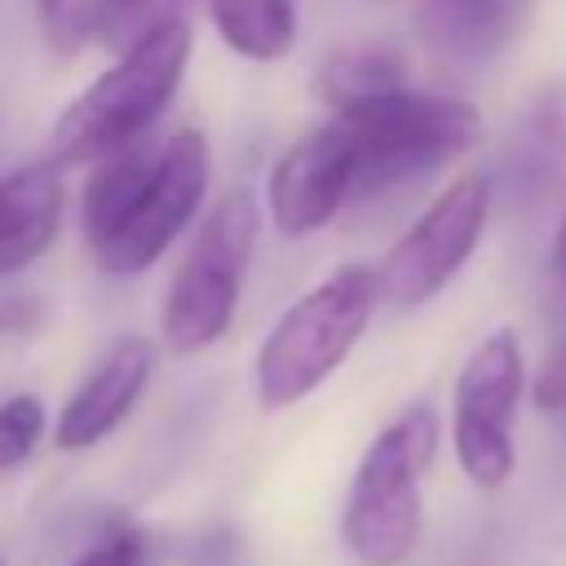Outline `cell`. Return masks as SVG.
<instances>
[{
    "instance_id": "1",
    "label": "cell",
    "mask_w": 566,
    "mask_h": 566,
    "mask_svg": "<svg viewBox=\"0 0 566 566\" xmlns=\"http://www.w3.org/2000/svg\"><path fill=\"white\" fill-rule=\"evenodd\" d=\"M190 22H164L119 49V57L62 106L49 133V155L62 168L97 164L150 133V124L168 111L172 93L181 88V75L190 66Z\"/></svg>"
},
{
    "instance_id": "2",
    "label": "cell",
    "mask_w": 566,
    "mask_h": 566,
    "mask_svg": "<svg viewBox=\"0 0 566 566\" xmlns=\"http://www.w3.org/2000/svg\"><path fill=\"white\" fill-rule=\"evenodd\" d=\"M380 292V265L349 261L296 296L256 349V402L265 411H287L310 398L363 340Z\"/></svg>"
},
{
    "instance_id": "3",
    "label": "cell",
    "mask_w": 566,
    "mask_h": 566,
    "mask_svg": "<svg viewBox=\"0 0 566 566\" xmlns=\"http://www.w3.org/2000/svg\"><path fill=\"white\" fill-rule=\"evenodd\" d=\"M332 111L354 133L358 190L367 195L433 172L473 150L482 137V111L473 102L411 88L407 75L345 93L332 102Z\"/></svg>"
},
{
    "instance_id": "4",
    "label": "cell",
    "mask_w": 566,
    "mask_h": 566,
    "mask_svg": "<svg viewBox=\"0 0 566 566\" xmlns=\"http://www.w3.org/2000/svg\"><path fill=\"white\" fill-rule=\"evenodd\" d=\"M438 438V411L416 402L367 442L340 504V539L363 566H402L416 553L424 531L420 482L433 464Z\"/></svg>"
},
{
    "instance_id": "5",
    "label": "cell",
    "mask_w": 566,
    "mask_h": 566,
    "mask_svg": "<svg viewBox=\"0 0 566 566\" xmlns=\"http://www.w3.org/2000/svg\"><path fill=\"white\" fill-rule=\"evenodd\" d=\"M256 226H261V208L252 190L221 195L212 212L199 221L159 305V332L177 358L203 354L234 323L256 248Z\"/></svg>"
},
{
    "instance_id": "6",
    "label": "cell",
    "mask_w": 566,
    "mask_h": 566,
    "mask_svg": "<svg viewBox=\"0 0 566 566\" xmlns=\"http://www.w3.org/2000/svg\"><path fill=\"white\" fill-rule=\"evenodd\" d=\"M526 385V358L513 327L482 336L455 371L451 389V447L473 486H504L517 469V398Z\"/></svg>"
},
{
    "instance_id": "7",
    "label": "cell",
    "mask_w": 566,
    "mask_h": 566,
    "mask_svg": "<svg viewBox=\"0 0 566 566\" xmlns=\"http://www.w3.org/2000/svg\"><path fill=\"white\" fill-rule=\"evenodd\" d=\"M491 217V181L482 172L455 177L429 208L402 230V239L380 261V292L394 310H416L433 301L478 252Z\"/></svg>"
},
{
    "instance_id": "8",
    "label": "cell",
    "mask_w": 566,
    "mask_h": 566,
    "mask_svg": "<svg viewBox=\"0 0 566 566\" xmlns=\"http://www.w3.org/2000/svg\"><path fill=\"white\" fill-rule=\"evenodd\" d=\"M208 177H212L208 137L195 124L177 128L159 146L155 172H150L142 199L133 203L128 221L106 243H97V265L115 279H133V274L150 270L177 243V234H186V226L199 217Z\"/></svg>"
},
{
    "instance_id": "9",
    "label": "cell",
    "mask_w": 566,
    "mask_h": 566,
    "mask_svg": "<svg viewBox=\"0 0 566 566\" xmlns=\"http://www.w3.org/2000/svg\"><path fill=\"white\" fill-rule=\"evenodd\" d=\"M358 190V146L354 133L332 119L301 133L270 168L265 212L283 239H305L323 230L345 199Z\"/></svg>"
},
{
    "instance_id": "10",
    "label": "cell",
    "mask_w": 566,
    "mask_h": 566,
    "mask_svg": "<svg viewBox=\"0 0 566 566\" xmlns=\"http://www.w3.org/2000/svg\"><path fill=\"white\" fill-rule=\"evenodd\" d=\"M150 371H155V345L146 336H119L84 371V380L66 394V402L53 420V442L62 451L97 447L142 402V394L150 385Z\"/></svg>"
},
{
    "instance_id": "11",
    "label": "cell",
    "mask_w": 566,
    "mask_h": 566,
    "mask_svg": "<svg viewBox=\"0 0 566 566\" xmlns=\"http://www.w3.org/2000/svg\"><path fill=\"white\" fill-rule=\"evenodd\" d=\"M66 217V181L53 155L0 177V279H13L49 252Z\"/></svg>"
},
{
    "instance_id": "12",
    "label": "cell",
    "mask_w": 566,
    "mask_h": 566,
    "mask_svg": "<svg viewBox=\"0 0 566 566\" xmlns=\"http://www.w3.org/2000/svg\"><path fill=\"white\" fill-rule=\"evenodd\" d=\"M535 0H420V35L451 57H495L531 22Z\"/></svg>"
},
{
    "instance_id": "13",
    "label": "cell",
    "mask_w": 566,
    "mask_h": 566,
    "mask_svg": "<svg viewBox=\"0 0 566 566\" xmlns=\"http://www.w3.org/2000/svg\"><path fill=\"white\" fill-rule=\"evenodd\" d=\"M159 150H150L146 142H133L97 164H88V181H84V199H80V221L88 243H106L133 212V203L142 199L150 172H155Z\"/></svg>"
},
{
    "instance_id": "14",
    "label": "cell",
    "mask_w": 566,
    "mask_h": 566,
    "mask_svg": "<svg viewBox=\"0 0 566 566\" xmlns=\"http://www.w3.org/2000/svg\"><path fill=\"white\" fill-rule=\"evenodd\" d=\"M208 9L226 49L248 62H279L296 44V0H208Z\"/></svg>"
},
{
    "instance_id": "15",
    "label": "cell",
    "mask_w": 566,
    "mask_h": 566,
    "mask_svg": "<svg viewBox=\"0 0 566 566\" xmlns=\"http://www.w3.org/2000/svg\"><path fill=\"white\" fill-rule=\"evenodd\" d=\"M115 0H40V27L53 53H80L84 44H102L106 18Z\"/></svg>"
},
{
    "instance_id": "16",
    "label": "cell",
    "mask_w": 566,
    "mask_h": 566,
    "mask_svg": "<svg viewBox=\"0 0 566 566\" xmlns=\"http://www.w3.org/2000/svg\"><path fill=\"white\" fill-rule=\"evenodd\" d=\"M44 438V402L35 394H13L0 402V473L31 460Z\"/></svg>"
},
{
    "instance_id": "17",
    "label": "cell",
    "mask_w": 566,
    "mask_h": 566,
    "mask_svg": "<svg viewBox=\"0 0 566 566\" xmlns=\"http://www.w3.org/2000/svg\"><path fill=\"white\" fill-rule=\"evenodd\" d=\"M186 4H190V0H115V4H111V18H106L102 44L128 49V44L142 40L146 31L186 18Z\"/></svg>"
},
{
    "instance_id": "18",
    "label": "cell",
    "mask_w": 566,
    "mask_h": 566,
    "mask_svg": "<svg viewBox=\"0 0 566 566\" xmlns=\"http://www.w3.org/2000/svg\"><path fill=\"white\" fill-rule=\"evenodd\" d=\"M71 566H146V535L142 531H115V535L88 544Z\"/></svg>"
},
{
    "instance_id": "19",
    "label": "cell",
    "mask_w": 566,
    "mask_h": 566,
    "mask_svg": "<svg viewBox=\"0 0 566 566\" xmlns=\"http://www.w3.org/2000/svg\"><path fill=\"white\" fill-rule=\"evenodd\" d=\"M531 402L539 411H566V340H557L553 354L544 358V367L531 385Z\"/></svg>"
},
{
    "instance_id": "20",
    "label": "cell",
    "mask_w": 566,
    "mask_h": 566,
    "mask_svg": "<svg viewBox=\"0 0 566 566\" xmlns=\"http://www.w3.org/2000/svg\"><path fill=\"white\" fill-rule=\"evenodd\" d=\"M553 270L566 279V217H562V226H557V239H553Z\"/></svg>"
},
{
    "instance_id": "21",
    "label": "cell",
    "mask_w": 566,
    "mask_h": 566,
    "mask_svg": "<svg viewBox=\"0 0 566 566\" xmlns=\"http://www.w3.org/2000/svg\"><path fill=\"white\" fill-rule=\"evenodd\" d=\"M0 566H4V562H0Z\"/></svg>"
}]
</instances>
